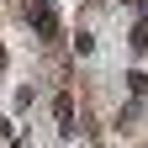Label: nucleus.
Instances as JSON below:
<instances>
[{
  "label": "nucleus",
  "mask_w": 148,
  "mask_h": 148,
  "mask_svg": "<svg viewBox=\"0 0 148 148\" xmlns=\"http://www.w3.org/2000/svg\"><path fill=\"white\" fill-rule=\"evenodd\" d=\"M53 116H58V127H74V95H58V101H53Z\"/></svg>",
  "instance_id": "1"
},
{
  "label": "nucleus",
  "mask_w": 148,
  "mask_h": 148,
  "mask_svg": "<svg viewBox=\"0 0 148 148\" xmlns=\"http://www.w3.org/2000/svg\"><path fill=\"white\" fill-rule=\"evenodd\" d=\"M32 27L42 32V37H58V16H53V11H37V16H32Z\"/></svg>",
  "instance_id": "2"
},
{
  "label": "nucleus",
  "mask_w": 148,
  "mask_h": 148,
  "mask_svg": "<svg viewBox=\"0 0 148 148\" xmlns=\"http://www.w3.org/2000/svg\"><path fill=\"white\" fill-rule=\"evenodd\" d=\"M0 138H11V122H0Z\"/></svg>",
  "instance_id": "3"
},
{
  "label": "nucleus",
  "mask_w": 148,
  "mask_h": 148,
  "mask_svg": "<svg viewBox=\"0 0 148 148\" xmlns=\"http://www.w3.org/2000/svg\"><path fill=\"white\" fill-rule=\"evenodd\" d=\"M0 69H5V48H0Z\"/></svg>",
  "instance_id": "4"
}]
</instances>
